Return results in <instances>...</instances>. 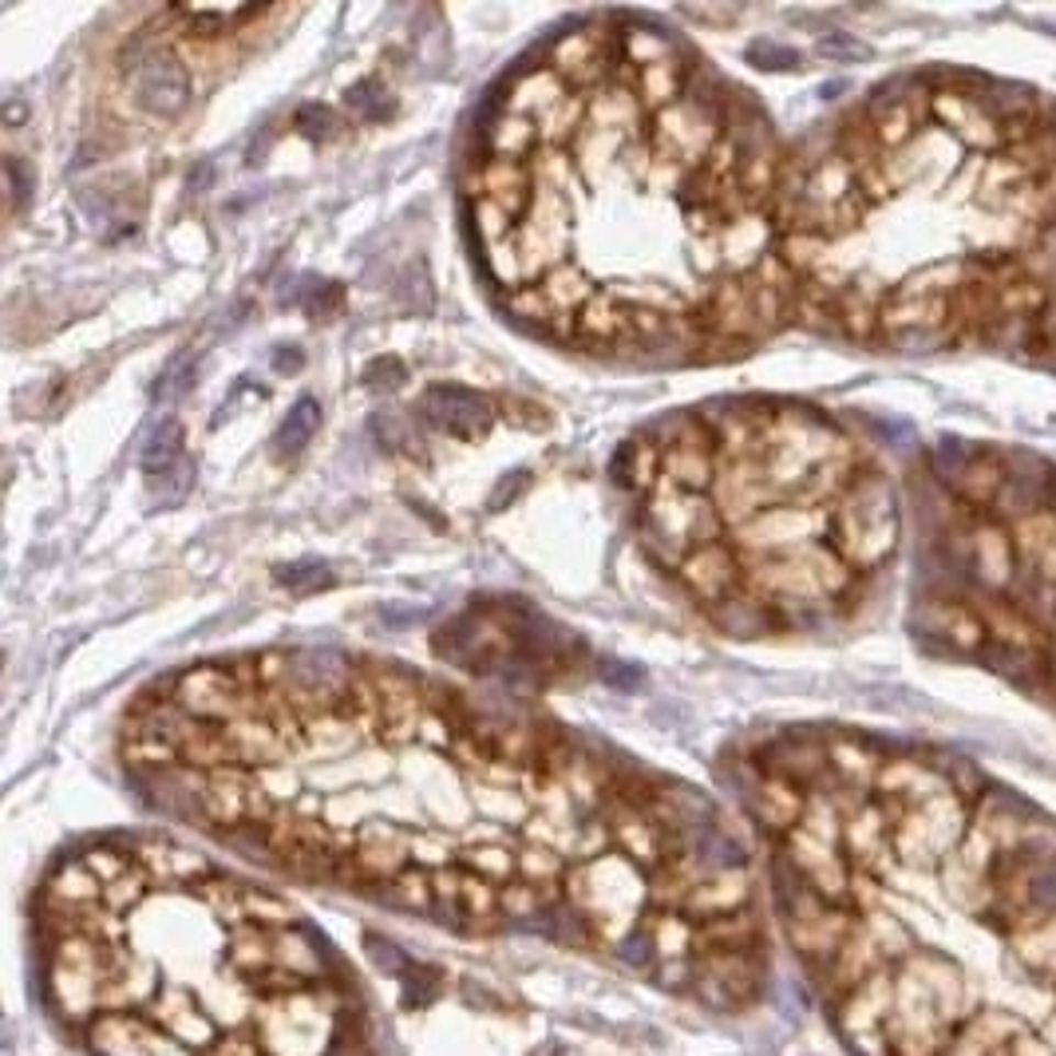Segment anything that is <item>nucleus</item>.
I'll list each match as a JSON object with an SVG mask.
<instances>
[{
	"instance_id": "nucleus-3",
	"label": "nucleus",
	"mask_w": 1056,
	"mask_h": 1056,
	"mask_svg": "<svg viewBox=\"0 0 1056 1056\" xmlns=\"http://www.w3.org/2000/svg\"><path fill=\"white\" fill-rule=\"evenodd\" d=\"M791 313L879 353L1056 336V99L1005 76H894L788 151Z\"/></svg>"
},
{
	"instance_id": "nucleus-8",
	"label": "nucleus",
	"mask_w": 1056,
	"mask_h": 1056,
	"mask_svg": "<svg viewBox=\"0 0 1056 1056\" xmlns=\"http://www.w3.org/2000/svg\"><path fill=\"white\" fill-rule=\"evenodd\" d=\"M420 412L432 427L455 440H483L494 424V408L483 392L464 385H435L420 396Z\"/></svg>"
},
{
	"instance_id": "nucleus-2",
	"label": "nucleus",
	"mask_w": 1056,
	"mask_h": 1056,
	"mask_svg": "<svg viewBox=\"0 0 1056 1056\" xmlns=\"http://www.w3.org/2000/svg\"><path fill=\"white\" fill-rule=\"evenodd\" d=\"M788 151L744 88L645 16L598 12L487 99L464 222L499 305L570 348L744 353L791 313Z\"/></svg>"
},
{
	"instance_id": "nucleus-12",
	"label": "nucleus",
	"mask_w": 1056,
	"mask_h": 1056,
	"mask_svg": "<svg viewBox=\"0 0 1056 1056\" xmlns=\"http://www.w3.org/2000/svg\"><path fill=\"white\" fill-rule=\"evenodd\" d=\"M380 96H385V91L365 79V84H356V88L348 91V108H353L360 119H368V123H376V119H385L388 111H392V108H385V99Z\"/></svg>"
},
{
	"instance_id": "nucleus-11",
	"label": "nucleus",
	"mask_w": 1056,
	"mask_h": 1056,
	"mask_svg": "<svg viewBox=\"0 0 1056 1056\" xmlns=\"http://www.w3.org/2000/svg\"><path fill=\"white\" fill-rule=\"evenodd\" d=\"M329 582H333V574H329L325 566H316V563L281 566V574H277V586H286V590H293V593L316 590V586H329Z\"/></svg>"
},
{
	"instance_id": "nucleus-1",
	"label": "nucleus",
	"mask_w": 1056,
	"mask_h": 1056,
	"mask_svg": "<svg viewBox=\"0 0 1056 1056\" xmlns=\"http://www.w3.org/2000/svg\"><path fill=\"white\" fill-rule=\"evenodd\" d=\"M131 780L293 879L459 934L543 930L732 1005L748 851L672 788L396 662L262 649L158 681L123 721Z\"/></svg>"
},
{
	"instance_id": "nucleus-9",
	"label": "nucleus",
	"mask_w": 1056,
	"mask_h": 1056,
	"mask_svg": "<svg viewBox=\"0 0 1056 1056\" xmlns=\"http://www.w3.org/2000/svg\"><path fill=\"white\" fill-rule=\"evenodd\" d=\"M143 471H147L151 487L163 491L167 499H182L194 483V467L187 464V435L178 420H163L151 432L147 447H143Z\"/></svg>"
},
{
	"instance_id": "nucleus-10",
	"label": "nucleus",
	"mask_w": 1056,
	"mask_h": 1056,
	"mask_svg": "<svg viewBox=\"0 0 1056 1056\" xmlns=\"http://www.w3.org/2000/svg\"><path fill=\"white\" fill-rule=\"evenodd\" d=\"M316 424H321V404H316L313 396H301V400L286 412V424H281V432H277L281 452H301V447L313 440Z\"/></svg>"
},
{
	"instance_id": "nucleus-5",
	"label": "nucleus",
	"mask_w": 1056,
	"mask_h": 1056,
	"mask_svg": "<svg viewBox=\"0 0 1056 1056\" xmlns=\"http://www.w3.org/2000/svg\"><path fill=\"white\" fill-rule=\"evenodd\" d=\"M645 554L732 637L859 622L902 546L899 479L855 424L783 396H736L622 447Z\"/></svg>"
},
{
	"instance_id": "nucleus-6",
	"label": "nucleus",
	"mask_w": 1056,
	"mask_h": 1056,
	"mask_svg": "<svg viewBox=\"0 0 1056 1056\" xmlns=\"http://www.w3.org/2000/svg\"><path fill=\"white\" fill-rule=\"evenodd\" d=\"M922 499L914 633L1056 712V464L949 440Z\"/></svg>"
},
{
	"instance_id": "nucleus-13",
	"label": "nucleus",
	"mask_w": 1056,
	"mask_h": 1056,
	"mask_svg": "<svg viewBox=\"0 0 1056 1056\" xmlns=\"http://www.w3.org/2000/svg\"><path fill=\"white\" fill-rule=\"evenodd\" d=\"M1053 348H1056V336H1053Z\"/></svg>"
},
{
	"instance_id": "nucleus-7",
	"label": "nucleus",
	"mask_w": 1056,
	"mask_h": 1056,
	"mask_svg": "<svg viewBox=\"0 0 1056 1056\" xmlns=\"http://www.w3.org/2000/svg\"><path fill=\"white\" fill-rule=\"evenodd\" d=\"M131 84H135V99L151 115L175 119L187 111L194 79H190L187 59L170 52L167 44H147L131 64Z\"/></svg>"
},
{
	"instance_id": "nucleus-4",
	"label": "nucleus",
	"mask_w": 1056,
	"mask_h": 1056,
	"mask_svg": "<svg viewBox=\"0 0 1056 1056\" xmlns=\"http://www.w3.org/2000/svg\"><path fill=\"white\" fill-rule=\"evenodd\" d=\"M40 998L88 1056H373L365 989L277 890L167 835H108L40 882Z\"/></svg>"
}]
</instances>
